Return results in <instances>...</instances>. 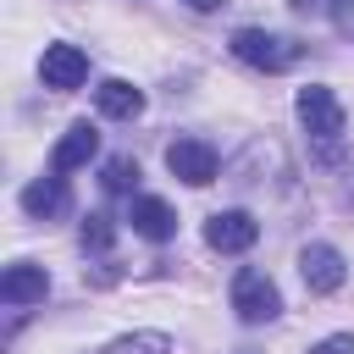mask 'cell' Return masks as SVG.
<instances>
[{
    "label": "cell",
    "mask_w": 354,
    "mask_h": 354,
    "mask_svg": "<svg viewBox=\"0 0 354 354\" xmlns=\"http://www.w3.org/2000/svg\"><path fill=\"white\" fill-rule=\"evenodd\" d=\"M94 105H100V116H116V122H133V116L144 111V88H133L127 77H105V83L94 88Z\"/></svg>",
    "instance_id": "cell-12"
},
{
    "label": "cell",
    "mask_w": 354,
    "mask_h": 354,
    "mask_svg": "<svg viewBox=\"0 0 354 354\" xmlns=\"http://www.w3.org/2000/svg\"><path fill=\"white\" fill-rule=\"evenodd\" d=\"M39 77H44V88H77V83L88 77V55H83L77 44H44Z\"/></svg>",
    "instance_id": "cell-7"
},
{
    "label": "cell",
    "mask_w": 354,
    "mask_h": 354,
    "mask_svg": "<svg viewBox=\"0 0 354 354\" xmlns=\"http://www.w3.org/2000/svg\"><path fill=\"white\" fill-rule=\"evenodd\" d=\"M188 6H194V11H221L227 0H188Z\"/></svg>",
    "instance_id": "cell-19"
},
{
    "label": "cell",
    "mask_w": 354,
    "mask_h": 354,
    "mask_svg": "<svg viewBox=\"0 0 354 354\" xmlns=\"http://www.w3.org/2000/svg\"><path fill=\"white\" fill-rule=\"evenodd\" d=\"M166 166H171V177H183L188 188H205V183H216L221 155H216V144H205V138H177V144L166 149Z\"/></svg>",
    "instance_id": "cell-4"
},
{
    "label": "cell",
    "mask_w": 354,
    "mask_h": 354,
    "mask_svg": "<svg viewBox=\"0 0 354 354\" xmlns=\"http://www.w3.org/2000/svg\"><path fill=\"white\" fill-rule=\"evenodd\" d=\"M232 315H238L243 326H266V321H277V315H282V293H277V282H271L266 271L243 266V271L232 277Z\"/></svg>",
    "instance_id": "cell-3"
},
{
    "label": "cell",
    "mask_w": 354,
    "mask_h": 354,
    "mask_svg": "<svg viewBox=\"0 0 354 354\" xmlns=\"http://www.w3.org/2000/svg\"><path fill=\"white\" fill-rule=\"evenodd\" d=\"M293 111H299V122H304V133H310V155L315 160H343V105H337V94L326 88V83H304L299 88V100H293Z\"/></svg>",
    "instance_id": "cell-1"
},
{
    "label": "cell",
    "mask_w": 354,
    "mask_h": 354,
    "mask_svg": "<svg viewBox=\"0 0 354 354\" xmlns=\"http://www.w3.org/2000/svg\"><path fill=\"white\" fill-rule=\"evenodd\" d=\"M304 50H310V44L282 39V33H266V28H238V33H232V55H238L243 66H260V72H288V66L304 61Z\"/></svg>",
    "instance_id": "cell-2"
},
{
    "label": "cell",
    "mask_w": 354,
    "mask_h": 354,
    "mask_svg": "<svg viewBox=\"0 0 354 354\" xmlns=\"http://www.w3.org/2000/svg\"><path fill=\"white\" fill-rule=\"evenodd\" d=\"M299 277H304L310 293H337L348 282V266H343V254L332 243H304L299 249Z\"/></svg>",
    "instance_id": "cell-5"
},
{
    "label": "cell",
    "mask_w": 354,
    "mask_h": 354,
    "mask_svg": "<svg viewBox=\"0 0 354 354\" xmlns=\"http://www.w3.org/2000/svg\"><path fill=\"white\" fill-rule=\"evenodd\" d=\"M44 293H50V271H44V266H33V260L6 266V277H0V299H6L11 310H22V304H44Z\"/></svg>",
    "instance_id": "cell-8"
},
{
    "label": "cell",
    "mask_w": 354,
    "mask_h": 354,
    "mask_svg": "<svg viewBox=\"0 0 354 354\" xmlns=\"http://www.w3.org/2000/svg\"><path fill=\"white\" fill-rule=\"evenodd\" d=\"M127 221H133V232L149 238V243H166V238L177 232V210H171L166 199H155V194H133Z\"/></svg>",
    "instance_id": "cell-10"
},
{
    "label": "cell",
    "mask_w": 354,
    "mask_h": 354,
    "mask_svg": "<svg viewBox=\"0 0 354 354\" xmlns=\"http://www.w3.org/2000/svg\"><path fill=\"white\" fill-rule=\"evenodd\" d=\"M111 238H116V227H111V216H105V210L83 216V249H111Z\"/></svg>",
    "instance_id": "cell-15"
},
{
    "label": "cell",
    "mask_w": 354,
    "mask_h": 354,
    "mask_svg": "<svg viewBox=\"0 0 354 354\" xmlns=\"http://www.w3.org/2000/svg\"><path fill=\"white\" fill-rule=\"evenodd\" d=\"M254 238H260V221L249 210H216L205 221V243L221 254H243V249H254Z\"/></svg>",
    "instance_id": "cell-6"
},
{
    "label": "cell",
    "mask_w": 354,
    "mask_h": 354,
    "mask_svg": "<svg viewBox=\"0 0 354 354\" xmlns=\"http://www.w3.org/2000/svg\"><path fill=\"white\" fill-rule=\"evenodd\" d=\"M310 354H354V332H337V337H321Z\"/></svg>",
    "instance_id": "cell-16"
},
{
    "label": "cell",
    "mask_w": 354,
    "mask_h": 354,
    "mask_svg": "<svg viewBox=\"0 0 354 354\" xmlns=\"http://www.w3.org/2000/svg\"><path fill=\"white\" fill-rule=\"evenodd\" d=\"M22 210L33 216V221H55V216H66L72 210V188H66V177H39V183H28L22 188Z\"/></svg>",
    "instance_id": "cell-11"
},
{
    "label": "cell",
    "mask_w": 354,
    "mask_h": 354,
    "mask_svg": "<svg viewBox=\"0 0 354 354\" xmlns=\"http://www.w3.org/2000/svg\"><path fill=\"white\" fill-rule=\"evenodd\" d=\"M332 22H337V28H343V33H348V39H354V0H343V6H337V11H332Z\"/></svg>",
    "instance_id": "cell-18"
},
{
    "label": "cell",
    "mask_w": 354,
    "mask_h": 354,
    "mask_svg": "<svg viewBox=\"0 0 354 354\" xmlns=\"http://www.w3.org/2000/svg\"><path fill=\"white\" fill-rule=\"evenodd\" d=\"M100 354H171V337L166 332H127V337L105 343Z\"/></svg>",
    "instance_id": "cell-13"
},
{
    "label": "cell",
    "mask_w": 354,
    "mask_h": 354,
    "mask_svg": "<svg viewBox=\"0 0 354 354\" xmlns=\"http://www.w3.org/2000/svg\"><path fill=\"white\" fill-rule=\"evenodd\" d=\"M94 155H100V133H94L88 122H72V127L61 133V144L50 149V171H55V177H66V171L88 166Z\"/></svg>",
    "instance_id": "cell-9"
},
{
    "label": "cell",
    "mask_w": 354,
    "mask_h": 354,
    "mask_svg": "<svg viewBox=\"0 0 354 354\" xmlns=\"http://www.w3.org/2000/svg\"><path fill=\"white\" fill-rule=\"evenodd\" d=\"M100 183H105V194H133V183H138V160H133V155H111V160L100 166Z\"/></svg>",
    "instance_id": "cell-14"
},
{
    "label": "cell",
    "mask_w": 354,
    "mask_h": 354,
    "mask_svg": "<svg viewBox=\"0 0 354 354\" xmlns=\"http://www.w3.org/2000/svg\"><path fill=\"white\" fill-rule=\"evenodd\" d=\"M288 6H293L299 17H332V11L343 6V0H288Z\"/></svg>",
    "instance_id": "cell-17"
}]
</instances>
